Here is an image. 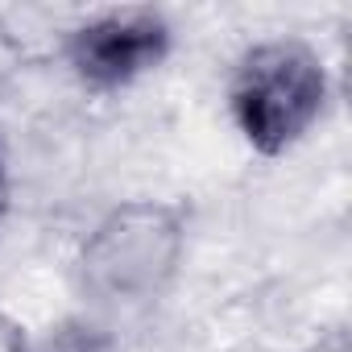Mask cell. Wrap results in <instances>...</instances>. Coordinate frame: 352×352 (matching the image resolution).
<instances>
[{"instance_id": "obj_1", "label": "cell", "mask_w": 352, "mask_h": 352, "mask_svg": "<svg viewBox=\"0 0 352 352\" xmlns=\"http://www.w3.org/2000/svg\"><path fill=\"white\" fill-rule=\"evenodd\" d=\"M327 87L331 83L323 58L307 42L278 38L253 46L236 63L228 83V108L245 141L257 153L278 157L298 145L323 116Z\"/></svg>"}, {"instance_id": "obj_6", "label": "cell", "mask_w": 352, "mask_h": 352, "mask_svg": "<svg viewBox=\"0 0 352 352\" xmlns=\"http://www.w3.org/2000/svg\"><path fill=\"white\" fill-rule=\"evenodd\" d=\"M0 187H5V179H0Z\"/></svg>"}, {"instance_id": "obj_5", "label": "cell", "mask_w": 352, "mask_h": 352, "mask_svg": "<svg viewBox=\"0 0 352 352\" xmlns=\"http://www.w3.org/2000/svg\"><path fill=\"white\" fill-rule=\"evenodd\" d=\"M0 212H5V187H0Z\"/></svg>"}, {"instance_id": "obj_2", "label": "cell", "mask_w": 352, "mask_h": 352, "mask_svg": "<svg viewBox=\"0 0 352 352\" xmlns=\"http://www.w3.org/2000/svg\"><path fill=\"white\" fill-rule=\"evenodd\" d=\"M187 253V220L157 199H129L112 208L79 249L83 290L104 302L157 298Z\"/></svg>"}, {"instance_id": "obj_3", "label": "cell", "mask_w": 352, "mask_h": 352, "mask_svg": "<svg viewBox=\"0 0 352 352\" xmlns=\"http://www.w3.org/2000/svg\"><path fill=\"white\" fill-rule=\"evenodd\" d=\"M170 25L153 9H112L83 21L67 42L71 71L91 91H120L162 67L170 54Z\"/></svg>"}, {"instance_id": "obj_4", "label": "cell", "mask_w": 352, "mask_h": 352, "mask_svg": "<svg viewBox=\"0 0 352 352\" xmlns=\"http://www.w3.org/2000/svg\"><path fill=\"white\" fill-rule=\"evenodd\" d=\"M0 352H34L30 331H25L9 311H0Z\"/></svg>"}]
</instances>
